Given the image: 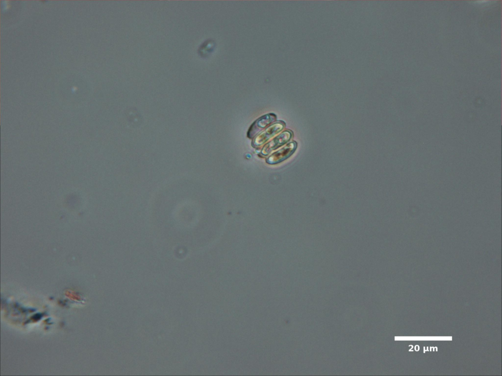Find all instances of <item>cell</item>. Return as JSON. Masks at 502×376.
Listing matches in <instances>:
<instances>
[{
    "instance_id": "3957f363",
    "label": "cell",
    "mask_w": 502,
    "mask_h": 376,
    "mask_svg": "<svg viewBox=\"0 0 502 376\" xmlns=\"http://www.w3.org/2000/svg\"><path fill=\"white\" fill-rule=\"evenodd\" d=\"M297 142L295 141L288 143L283 148L274 153L266 159L269 164H276L289 158L295 152L297 148Z\"/></svg>"
},
{
    "instance_id": "6da1fadb",
    "label": "cell",
    "mask_w": 502,
    "mask_h": 376,
    "mask_svg": "<svg viewBox=\"0 0 502 376\" xmlns=\"http://www.w3.org/2000/svg\"><path fill=\"white\" fill-rule=\"evenodd\" d=\"M285 125V123L283 121H279L272 125L254 139L251 143L252 146L256 148L261 145L273 136L281 131Z\"/></svg>"
},
{
    "instance_id": "277c9868",
    "label": "cell",
    "mask_w": 502,
    "mask_h": 376,
    "mask_svg": "<svg viewBox=\"0 0 502 376\" xmlns=\"http://www.w3.org/2000/svg\"><path fill=\"white\" fill-rule=\"evenodd\" d=\"M292 134L289 130L285 131L267 143L261 151V154L266 156L273 150L285 144L291 139Z\"/></svg>"
},
{
    "instance_id": "7a4b0ae2",
    "label": "cell",
    "mask_w": 502,
    "mask_h": 376,
    "mask_svg": "<svg viewBox=\"0 0 502 376\" xmlns=\"http://www.w3.org/2000/svg\"><path fill=\"white\" fill-rule=\"evenodd\" d=\"M276 118V116L274 113H269L260 117L250 126L247 132L248 137L250 139L253 138L266 126L274 122Z\"/></svg>"
}]
</instances>
